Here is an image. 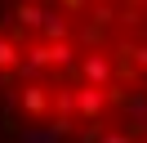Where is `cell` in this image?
<instances>
[{"instance_id":"cell-1","label":"cell","mask_w":147,"mask_h":143,"mask_svg":"<svg viewBox=\"0 0 147 143\" xmlns=\"http://www.w3.org/2000/svg\"><path fill=\"white\" fill-rule=\"evenodd\" d=\"M102 107H107V94H102V89H94V85H80V89H76V112H80V116L98 121Z\"/></svg>"},{"instance_id":"cell-7","label":"cell","mask_w":147,"mask_h":143,"mask_svg":"<svg viewBox=\"0 0 147 143\" xmlns=\"http://www.w3.org/2000/svg\"><path fill=\"white\" fill-rule=\"evenodd\" d=\"M18 63H22V54H18V45H13V40H5V36H0V67H9V72H18Z\"/></svg>"},{"instance_id":"cell-9","label":"cell","mask_w":147,"mask_h":143,"mask_svg":"<svg viewBox=\"0 0 147 143\" xmlns=\"http://www.w3.org/2000/svg\"><path fill=\"white\" fill-rule=\"evenodd\" d=\"M102 143H134L129 134H120V130H111V134H102Z\"/></svg>"},{"instance_id":"cell-8","label":"cell","mask_w":147,"mask_h":143,"mask_svg":"<svg viewBox=\"0 0 147 143\" xmlns=\"http://www.w3.org/2000/svg\"><path fill=\"white\" fill-rule=\"evenodd\" d=\"M54 103L63 107V112H76V89H63V94H54Z\"/></svg>"},{"instance_id":"cell-6","label":"cell","mask_w":147,"mask_h":143,"mask_svg":"<svg viewBox=\"0 0 147 143\" xmlns=\"http://www.w3.org/2000/svg\"><path fill=\"white\" fill-rule=\"evenodd\" d=\"M13 18H18L22 27H40V22H45V9H40V5H18Z\"/></svg>"},{"instance_id":"cell-4","label":"cell","mask_w":147,"mask_h":143,"mask_svg":"<svg viewBox=\"0 0 147 143\" xmlns=\"http://www.w3.org/2000/svg\"><path fill=\"white\" fill-rule=\"evenodd\" d=\"M45 54H49V67H71V45H67V40H58V45H49L45 40Z\"/></svg>"},{"instance_id":"cell-3","label":"cell","mask_w":147,"mask_h":143,"mask_svg":"<svg viewBox=\"0 0 147 143\" xmlns=\"http://www.w3.org/2000/svg\"><path fill=\"white\" fill-rule=\"evenodd\" d=\"M40 31L49 36V45L67 40V22H63V14H58V9H45V22H40Z\"/></svg>"},{"instance_id":"cell-5","label":"cell","mask_w":147,"mask_h":143,"mask_svg":"<svg viewBox=\"0 0 147 143\" xmlns=\"http://www.w3.org/2000/svg\"><path fill=\"white\" fill-rule=\"evenodd\" d=\"M22 107H27V112H45V107H49L45 85H27V89H22Z\"/></svg>"},{"instance_id":"cell-2","label":"cell","mask_w":147,"mask_h":143,"mask_svg":"<svg viewBox=\"0 0 147 143\" xmlns=\"http://www.w3.org/2000/svg\"><path fill=\"white\" fill-rule=\"evenodd\" d=\"M80 76L89 80L94 89H102V85H107V80H111V63L102 58V54H89V58L80 63Z\"/></svg>"}]
</instances>
